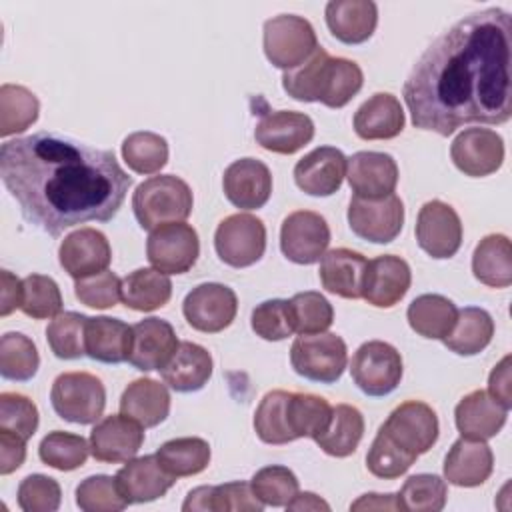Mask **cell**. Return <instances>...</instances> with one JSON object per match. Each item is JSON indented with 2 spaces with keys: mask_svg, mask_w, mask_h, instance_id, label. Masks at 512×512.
Returning <instances> with one entry per match:
<instances>
[{
  "mask_svg": "<svg viewBox=\"0 0 512 512\" xmlns=\"http://www.w3.org/2000/svg\"><path fill=\"white\" fill-rule=\"evenodd\" d=\"M512 16L484 8L442 32L412 66L402 96L412 124L450 136L512 116Z\"/></svg>",
  "mask_w": 512,
  "mask_h": 512,
  "instance_id": "1",
  "label": "cell"
},
{
  "mask_svg": "<svg viewBox=\"0 0 512 512\" xmlns=\"http://www.w3.org/2000/svg\"><path fill=\"white\" fill-rule=\"evenodd\" d=\"M0 176L22 216L50 236L76 224L112 220L132 186L112 150L58 132L4 142Z\"/></svg>",
  "mask_w": 512,
  "mask_h": 512,
  "instance_id": "2",
  "label": "cell"
},
{
  "mask_svg": "<svg viewBox=\"0 0 512 512\" xmlns=\"http://www.w3.org/2000/svg\"><path fill=\"white\" fill-rule=\"evenodd\" d=\"M86 322L80 312H60L46 328L50 350L60 360H76L86 354Z\"/></svg>",
  "mask_w": 512,
  "mask_h": 512,
  "instance_id": "43",
  "label": "cell"
},
{
  "mask_svg": "<svg viewBox=\"0 0 512 512\" xmlns=\"http://www.w3.org/2000/svg\"><path fill=\"white\" fill-rule=\"evenodd\" d=\"M414 462H416V456L402 450L378 428V434L372 440V446L366 454V466L370 474L382 480H394V478H400Z\"/></svg>",
  "mask_w": 512,
  "mask_h": 512,
  "instance_id": "51",
  "label": "cell"
},
{
  "mask_svg": "<svg viewBox=\"0 0 512 512\" xmlns=\"http://www.w3.org/2000/svg\"><path fill=\"white\" fill-rule=\"evenodd\" d=\"M418 246L432 258H452L462 244V222L456 210L442 202H426L416 218Z\"/></svg>",
  "mask_w": 512,
  "mask_h": 512,
  "instance_id": "15",
  "label": "cell"
},
{
  "mask_svg": "<svg viewBox=\"0 0 512 512\" xmlns=\"http://www.w3.org/2000/svg\"><path fill=\"white\" fill-rule=\"evenodd\" d=\"M54 412L74 424H94L106 406V390L100 378L88 372H64L50 390Z\"/></svg>",
  "mask_w": 512,
  "mask_h": 512,
  "instance_id": "6",
  "label": "cell"
},
{
  "mask_svg": "<svg viewBox=\"0 0 512 512\" xmlns=\"http://www.w3.org/2000/svg\"><path fill=\"white\" fill-rule=\"evenodd\" d=\"M474 278L490 288L512 284V248L504 234L484 236L472 254Z\"/></svg>",
  "mask_w": 512,
  "mask_h": 512,
  "instance_id": "35",
  "label": "cell"
},
{
  "mask_svg": "<svg viewBox=\"0 0 512 512\" xmlns=\"http://www.w3.org/2000/svg\"><path fill=\"white\" fill-rule=\"evenodd\" d=\"M76 504L84 512H118L128 506L116 478L106 474L88 476L76 488Z\"/></svg>",
  "mask_w": 512,
  "mask_h": 512,
  "instance_id": "52",
  "label": "cell"
},
{
  "mask_svg": "<svg viewBox=\"0 0 512 512\" xmlns=\"http://www.w3.org/2000/svg\"><path fill=\"white\" fill-rule=\"evenodd\" d=\"M350 374L366 396H386L402 380V356L388 342H364L352 356Z\"/></svg>",
  "mask_w": 512,
  "mask_h": 512,
  "instance_id": "8",
  "label": "cell"
},
{
  "mask_svg": "<svg viewBox=\"0 0 512 512\" xmlns=\"http://www.w3.org/2000/svg\"><path fill=\"white\" fill-rule=\"evenodd\" d=\"M0 428L30 440L38 428V408L36 404L16 392L0 394Z\"/></svg>",
  "mask_w": 512,
  "mask_h": 512,
  "instance_id": "54",
  "label": "cell"
},
{
  "mask_svg": "<svg viewBox=\"0 0 512 512\" xmlns=\"http://www.w3.org/2000/svg\"><path fill=\"white\" fill-rule=\"evenodd\" d=\"M286 510L298 512V510H330V504L324 502L320 496H316L314 492H298L288 504Z\"/></svg>",
  "mask_w": 512,
  "mask_h": 512,
  "instance_id": "62",
  "label": "cell"
},
{
  "mask_svg": "<svg viewBox=\"0 0 512 512\" xmlns=\"http://www.w3.org/2000/svg\"><path fill=\"white\" fill-rule=\"evenodd\" d=\"M330 228L326 220L312 210L288 214L280 228V250L294 264H314L326 254Z\"/></svg>",
  "mask_w": 512,
  "mask_h": 512,
  "instance_id": "14",
  "label": "cell"
},
{
  "mask_svg": "<svg viewBox=\"0 0 512 512\" xmlns=\"http://www.w3.org/2000/svg\"><path fill=\"white\" fill-rule=\"evenodd\" d=\"M160 466L174 478L200 474L210 462V444L196 436L174 438L156 450Z\"/></svg>",
  "mask_w": 512,
  "mask_h": 512,
  "instance_id": "39",
  "label": "cell"
},
{
  "mask_svg": "<svg viewBox=\"0 0 512 512\" xmlns=\"http://www.w3.org/2000/svg\"><path fill=\"white\" fill-rule=\"evenodd\" d=\"M122 158L136 174H156L168 162V142L156 132H132L122 142Z\"/></svg>",
  "mask_w": 512,
  "mask_h": 512,
  "instance_id": "45",
  "label": "cell"
},
{
  "mask_svg": "<svg viewBox=\"0 0 512 512\" xmlns=\"http://www.w3.org/2000/svg\"><path fill=\"white\" fill-rule=\"evenodd\" d=\"M58 258L64 272L74 280H80L106 270L112 260V248L100 230L78 228L62 240Z\"/></svg>",
  "mask_w": 512,
  "mask_h": 512,
  "instance_id": "18",
  "label": "cell"
},
{
  "mask_svg": "<svg viewBox=\"0 0 512 512\" xmlns=\"http://www.w3.org/2000/svg\"><path fill=\"white\" fill-rule=\"evenodd\" d=\"M90 454L98 462L120 464L136 458L144 442V426L126 414L102 418L90 432Z\"/></svg>",
  "mask_w": 512,
  "mask_h": 512,
  "instance_id": "17",
  "label": "cell"
},
{
  "mask_svg": "<svg viewBox=\"0 0 512 512\" xmlns=\"http://www.w3.org/2000/svg\"><path fill=\"white\" fill-rule=\"evenodd\" d=\"M290 364L306 380L332 384L348 364L346 342L332 332L300 334L290 348Z\"/></svg>",
  "mask_w": 512,
  "mask_h": 512,
  "instance_id": "5",
  "label": "cell"
},
{
  "mask_svg": "<svg viewBox=\"0 0 512 512\" xmlns=\"http://www.w3.org/2000/svg\"><path fill=\"white\" fill-rule=\"evenodd\" d=\"M214 248L218 258L232 268L252 266L264 256L266 226L252 214H232L218 224Z\"/></svg>",
  "mask_w": 512,
  "mask_h": 512,
  "instance_id": "9",
  "label": "cell"
},
{
  "mask_svg": "<svg viewBox=\"0 0 512 512\" xmlns=\"http://www.w3.org/2000/svg\"><path fill=\"white\" fill-rule=\"evenodd\" d=\"M288 398L290 392L272 390L260 400L254 412V430L262 442L280 446L294 440L288 426Z\"/></svg>",
  "mask_w": 512,
  "mask_h": 512,
  "instance_id": "42",
  "label": "cell"
},
{
  "mask_svg": "<svg viewBox=\"0 0 512 512\" xmlns=\"http://www.w3.org/2000/svg\"><path fill=\"white\" fill-rule=\"evenodd\" d=\"M290 312L294 332L298 334H320L326 332L334 322L332 304L314 290L298 292L290 300Z\"/></svg>",
  "mask_w": 512,
  "mask_h": 512,
  "instance_id": "49",
  "label": "cell"
},
{
  "mask_svg": "<svg viewBox=\"0 0 512 512\" xmlns=\"http://www.w3.org/2000/svg\"><path fill=\"white\" fill-rule=\"evenodd\" d=\"M410 282L408 262L394 254H382L368 260L362 298L376 308H392L406 296Z\"/></svg>",
  "mask_w": 512,
  "mask_h": 512,
  "instance_id": "23",
  "label": "cell"
},
{
  "mask_svg": "<svg viewBox=\"0 0 512 512\" xmlns=\"http://www.w3.org/2000/svg\"><path fill=\"white\" fill-rule=\"evenodd\" d=\"M116 484L128 504H142L162 498L176 482L158 462L156 454L128 460L116 472Z\"/></svg>",
  "mask_w": 512,
  "mask_h": 512,
  "instance_id": "25",
  "label": "cell"
},
{
  "mask_svg": "<svg viewBox=\"0 0 512 512\" xmlns=\"http://www.w3.org/2000/svg\"><path fill=\"white\" fill-rule=\"evenodd\" d=\"M264 504L252 492L250 482H226L208 486V506L214 512H260Z\"/></svg>",
  "mask_w": 512,
  "mask_h": 512,
  "instance_id": "57",
  "label": "cell"
},
{
  "mask_svg": "<svg viewBox=\"0 0 512 512\" xmlns=\"http://www.w3.org/2000/svg\"><path fill=\"white\" fill-rule=\"evenodd\" d=\"M254 138L268 152L294 154L314 138V122L304 112H268L256 124Z\"/></svg>",
  "mask_w": 512,
  "mask_h": 512,
  "instance_id": "19",
  "label": "cell"
},
{
  "mask_svg": "<svg viewBox=\"0 0 512 512\" xmlns=\"http://www.w3.org/2000/svg\"><path fill=\"white\" fill-rule=\"evenodd\" d=\"M494 468V454L486 440L458 438L444 458V478L462 488L484 484Z\"/></svg>",
  "mask_w": 512,
  "mask_h": 512,
  "instance_id": "26",
  "label": "cell"
},
{
  "mask_svg": "<svg viewBox=\"0 0 512 512\" xmlns=\"http://www.w3.org/2000/svg\"><path fill=\"white\" fill-rule=\"evenodd\" d=\"M132 350V326L110 316H88L86 356L104 364L128 362Z\"/></svg>",
  "mask_w": 512,
  "mask_h": 512,
  "instance_id": "31",
  "label": "cell"
},
{
  "mask_svg": "<svg viewBox=\"0 0 512 512\" xmlns=\"http://www.w3.org/2000/svg\"><path fill=\"white\" fill-rule=\"evenodd\" d=\"M40 356L34 342L20 332H6L0 340V374L6 380L26 382L38 372Z\"/></svg>",
  "mask_w": 512,
  "mask_h": 512,
  "instance_id": "46",
  "label": "cell"
},
{
  "mask_svg": "<svg viewBox=\"0 0 512 512\" xmlns=\"http://www.w3.org/2000/svg\"><path fill=\"white\" fill-rule=\"evenodd\" d=\"M506 416L508 410L484 390H474L466 394L454 410V420L460 436L470 440L494 438L506 424Z\"/></svg>",
  "mask_w": 512,
  "mask_h": 512,
  "instance_id": "27",
  "label": "cell"
},
{
  "mask_svg": "<svg viewBox=\"0 0 512 512\" xmlns=\"http://www.w3.org/2000/svg\"><path fill=\"white\" fill-rule=\"evenodd\" d=\"M22 302V280H18L12 272L2 270V306L0 314L8 316L16 308H20Z\"/></svg>",
  "mask_w": 512,
  "mask_h": 512,
  "instance_id": "60",
  "label": "cell"
},
{
  "mask_svg": "<svg viewBox=\"0 0 512 512\" xmlns=\"http://www.w3.org/2000/svg\"><path fill=\"white\" fill-rule=\"evenodd\" d=\"M332 416V406L326 398L308 392H290L288 398V426L298 438H318Z\"/></svg>",
  "mask_w": 512,
  "mask_h": 512,
  "instance_id": "40",
  "label": "cell"
},
{
  "mask_svg": "<svg viewBox=\"0 0 512 512\" xmlns=\"http://www.w3.org/2000/svg\"><path fill=\"white\" fill-rule=\"evenodd\" d=\"M182 312L194 330L216 334L228 328L236 318L238 298L230 286L220 282H204L186 294Z\"/></svg>",
  "mask_w": 512,
  "mask_h": 512,
  "instance_id": "13",
  "label": "cell"
},
{
  "mask_svg": "<svg viewBox=\"0 0 512 512\" xmlns=\"http://www.w3.org/2000/svg\"><path fill=\"white\" fill-rule=\"evenodd\" d=\"M20 310L34 318H54L62 310V294L58 284L44 274H30L22 280V302Z\"/></svg>",
  "mask_w": 512,
  "mask_h": 512,
  "instance_id": "48",
  "label": "cell"
},
{
  "mask_svg": "<svg viewBox=\"0 0 512 512\" xmlns=\"http://www.w3.org/2000/svg\"><path fill=\"white\" fill-rule=\"evenodd\" d=\"M494 336V320L484 308L466 306L458 310L452 332L442 340L458 356L480 354Z\"/></svg>",
  "mask_w": 512,
  "mask_h": 512,
  "instance_id": "38",
  "label": "cell"
},
{
  "mask_svg": "<svg viewBox=\"0 0 512 512\" xmlns=\"http://www.w3.org/2000/svg\"><path fill=\"white\" fill-rule=\"evenodd\" d=\"M162 380L176 392L202 390L212 376L210 352L194 342H180L174 356L160 368Z\"/></svg>",
  "mask_w": 512,
  "mask_h": 512,
  "instance_id": "32",
  "label": "cell"
},
{
  "mask_svg": "<svg viewBox=\"0 0 512 512\" xmlns=\"http://www.w3.org/2000/svg\"><path fill=\"white\" fill-rule=\"evenodd\" d=\"M18 506L24 512H54L60 508V484L44 474H30L18 486Z\"/></svg>",
  "mask_w": 512,
  "mask_h": 512,
  "instance_id": "56",
  "label": "cell"
},
{
  "mask_svg": "<svg viewBox=\"0 0 512 512\" xmlns=\"http://www.w3.org/2000/svg\"><path fill=\"white\" fill-rule=\"evenodd\" d=\"M410 328L430 340H444L458 318L456 304L442 294H422L406 310Z\"/></svg>",
  "mask_w": 512,
  "mask_h": 512,
  "instance_id": "34",
  "label": "cell"
},
{
  "mask_svg": "<svg viewBox=\"0 0 512 512\" xmlns=\"http://www.w3.org/2000/svg\"><path fill=\"white\" fill-rule=\"evenodd\" d=\"M252 330L256 336L278 342L288 338L294 332V322H292V312H290V302L282 298H272L260 302L252 310Z\"/></svg>",
  "mask_w": 512,
  "mask_h": 512,
  "instance_id": "53",
  "label": "cell"
},
{
  "mask_svg": "<svg viewBox=\"0 0 512 512\" xmlns=\"http://www.w3.org/2000/svg\"><path fill=\"white\" fill-rule=\"evenodd\" d=\"M488 394L500 402L506 410L512 406V384H510V356H504L488 378Z\"/></svg>",
  "mask_w": 512,
  "mask_h": 512,
  "instance_id": "59",
  "label": "cell"
},
{
  "mask_svg": "<svg viewBox=\"0 0 512 512\" xmlns=\"http://www.w3.org/2000/svg\"><path fill=\"white\" fill-rule=\"evenodd\" d=\"M450 158L466 176H488L504 162V140L490 128H466L454 138Z\"/></svg>",
  "mask_w": 512,
  "mask_h": 512,
  "instance_id": "16",
  "label": "cell"
},
{
  "mask_svg": "<svg viewBox=\"0 0 512 512\" xmlns=\"http://www.w3.org/2000/svg\"><path fill=\"white\" fill-rule=\"evenodd\" d=\"M226 198L240 210L262 208L272 194V174L262 160H234L222 178Z\"/></svg>",
  "mask_w": 512,
  "mask_h": 512,
  "instance_id": "22",
  "label": "cell"
},
{
  "mask_svg": "<svg viewBox=\"0 0 512 512\" xmlns=\"http://www.w3.org/2000/svg\"><path fill=\"white\" fill-rule=\"evenodd\" d=\"M120 412L134 418L144 428H154L170 414V392L158 380L138 378L122 392Z\"/></svg>",
  "mask_w": 512,
  "mask_h": 512,
  "instance_id": "33",
  "label": "cell"
},
{
  "mask_svg": "<svg viewBox=\"0 0 512 512\" xmlns=\"http://www.w3.org/2000/svg\"><path fill=\"white\" fill-rule=\"evenodd\" d=\"M348 224L358 238L374 244H388L404 226V204L396 194L384 198L352 196Z\"/></svg>",
  "mask_w": 512,
  "mask_h": 512,
  "instance_id": "10",
  "label": "cell"
},
{
  "mask_svg": "<svg viewBox=\"0 0 512 512\" xmlns=\"http://www.w3.org/2000/svg\"><path fill=\"white\" fill-rule=\"evenodd\" d=\"M318 48L312 24L296 14H280L264 22V54L280 70H292L306 62Z\"/></svg>",
  "mask_w": 512,
  "mask_h": 512,
  "instance_id": "7",
  "label": "cell"
},
{
  "mask_svg": "<svg viewBox=\"0 0 512 512\" xmlns=\"http://www.w3.org/2000/svg\"><path fill=\"white\" fill-rule=\"evenodd\" d=\"M74 294L84 306L100 310L112 308L118 304V300H122V280L114 272L102 270L76 280Z\"/></svg>",
  "mask_w": 512,
  "mask_h": 512,
  "instance_id": "55",
  "label": "cell"
},
{
  "mask_svg": "<svg viewBox=\"0 0 512 512\" xmlns=\"http://www.w3.org/2000/svg\"><path fill=\"white\" fill-rule=\"evenodd\" d=\"M40 112L38 98L24 86L2 84L0 88V136L20 134L30 128Z\"/></svg>",
  "mask_w": 512,
  "mask_h": 512,
  "instance_id": "41",
  "label": "cell"
},
{
  "mask_svg": "<svg viewBox=\"0 0 512 512\" xmlns=\"http://www.w3.org/2000/svg\"><path fill=\"white\" fill-rule=\"evenodd\" d=\"M350 510H400L398 496L396 494H364L354 504H350Z\"/></svg>",
  "mask_w": 512,
  "mask_h": 512,
  "instance_id": "61",
  "label": "cell"
},
{
  "mask_svg": "<svg viewBox=\"0 0 512 512\" xmlns=\"http://www.w3.org/2000/svg\"><path fill=\"white\" fill-rule=\"evenodd\" d=\"M364 434V416L350 404H336L332 408L326 430L314 442L334 458H346L356 452Z\"/></svg>",
  "mask_w": 512,
  "mask_h": 512,
  "instance_id": "36",
  "label": "cell"
},
{
  "mask_svg": "<svg viewBox=\"0 0 512 512\" xmlns=\"http://www.w3.org/2000/svg\"><path fill=\"white\" fill-rule=\"evenodd\" d=\"M380 430L402 450L418 458L438 440V416L428 404L408 400L390 412Z\"/></svg>",
  "mask_w": 512,
  "mask_h": 512,
  "instance_id": "12",
  "label": "cell"
},
{
  "mask_svg": "<svg viewBox=\"0 0 512 512\" xmlns=\"http://www.w3.org/2000/svg\"><path fill=\"white\" fill-rule=\"evenodd\" d=\"M324 14L332 36L344 44L366 42L378 24V8L372 0H332Z\"/></svg>",
  "mask_w": 512,
  "mask_h": 512,
  "instance_id": "29",
  "label": "cell"
},
{
  "mask_svg": "<svg viewBox=\"0 0 512 512\" xmlns=\"http://www.w3.org/2000/svg\"><path fill=\"white\" fill-rule=\"evenodd\" d=\"M364 74L354 60L334 58L316 48L300 66L286 70L282 88L300 102H322L328 108L346 106L362 88Z\"/></svg>",
  "mask_w": 512,
  "mask_h": 512,
  "instance_id": "3",
  "label": "cell"
},
{
  "mask_svg": "<svg viewBox=\"0 0 512 512\" xmlns=\"http://www.w3.org/2000/svg\"><path fill=\"white\" fill-rule=\"evenodd\" d=\"M88 454H90V442L84 436L62 432V430L48 432L38 446L40 460L46 466L62 472L80 468L86 462Z\"/></svg>",
  "mask_w": 512,
  "mask_h": 512,
  "instance_id": "44",
  "label": "cell"
},
{
  "mask_svg": "<svg viewBox=\"0 0 512 512\" xmlns=\"http://www.w3.org/2000/svg\"><path fill=\"white\" fill-rule=\"evenodd\" d=\"M200 254L196 230L186 222H170L150 230L146 242L148 262L164 274L188 272Z\"/></svg>",
  "mask_w": 512,
  "mask_h": 512,
  "instance_id": "11",
  "label": "cell"
},
{
  "mask_svg": "<svg viewBox=\"0 0 512 512\" xmlns=\"http://www.w3.org/2000/svg\"><path fill=\"white\" fill-rule=\"evenodd\" d=\"M368 260L350 248H334L328 250L320 258V282L322 286L342 298L358 300L362 298L364 276H366Z\"/></svg>",
  "mask_w": 512,
  "mask_h": 512,
  "instance_id": "28",
  "label": "cell"
},
{
  "mask_svg": "<svg viewBox=\"0 0 512 512\" xmlns=\"http://www.w3.org/2000/svg\"><path fill=\"white\" fill-rule=\"evenodd\" d=\"M404 110L390 92H376L354 114V132L362 140H390L404 130Z\"/></svg>",
  "mask_w": 512,
  "mask_h": 512,
  "instance_id": "30",
  "label": "cell"
},
{
  "mask_svg": "<svg viewBox=\"0 0 512 512\" xmlns=\"http://www.w3.org/2000/svg\"><path fill=\"white\" fill-rule=\"evenodd\" d=\"M398 496L400 510L408 512H440L446 506L448 486L436 474H414L410 476Z\"/></svg>",
  "mask_w": 512,
  "mask_h": 512,
  "instance_id": "47",
  "label": "cell"
},
{
  "mask_svg": "<svg viewBox=\"0 0 512 512\" xmlns=\"http://www.w3.org/2000/svg\"><path fill=\"white\" fill-rule=\"evenodd\" d=\"M192 204L190 186L174 174L152 176L138 184L132 194V210L144 230L184 222L192 212Z\"/></svg>",
  "mask_w": 512,
  "mask_h": 512,
  "instance_id": "4",
  "label": "cell"
},
{
  "mask_svg": "<svg viewBox=\"0 0 512 512\" xmlns=\"http://www.w3.org/2000/svg\"><path fill=\"white\" fill-rule=\"evenodd\" d=\"M346 178L354 196L384 198L396 190L398 166L386 152L362 150L348 158Z\"/></svg>",
  "mask_w": 512,
  "mask_h": 512,
  "instance_id": "20",
  "label": "cell"
},
{
  "mask_svg": "<svg viewBox=\"0 0 512 512\" xmlns=\"http://www.w3.org/2000/svg\"><path fill=\"white\" fill-rule=\"evenodd\" d=\"M172 282L156 268H138L122 278V302L138 312H152L168 304Z\"/></svg>",
  "mask_w": 512,
  "mask_h": 512,
  "instance_id": "37",
  "label": "cell"
},
{
  "mask_svg": "<svg viewBox=\"0 0 512 512\" xmlns=\"http://www.w3.org/2000/svg\"><path fill=\"white\" fill-rule=\"evenodd\" d=\"M26 440L10 430L0 428V474H12L24 464Z\"/></svg>",
  "mask_w": 512,
  "mask_h": 512,
  "instance_id": "58",
  "label": "cell"
},
{
  "mask_svg": "<svg viewBox=\"0 0 512 512\" xmlns=\"http://www.w3.org/2000/svg\"><path fill=\"white\" fill-rule=\"evenodd\" d=\"M252 492L264 506H286L298 494L296 474L280 464L260 468L250 480Z\"/></svg>",
  "mask_w": 512,
  "mask_h": 512,
  "instance_id": "50",
  "label": "cell"
},
{
  "mask_svg": "<svg viewBox=\"0 0 512 512\" xmlns=\"http://www.w3.org/2000/svg\"><path fill=\"white\" fill-rule=\"evenodd\" d=\"M348 158L334 146H320L294 166L296 186L310 196H330L340 190Z\"/></svg>",
  "mask_w": 512,
  "mask_h": 512,
  "instance_id": "24",
  "label": "cell"
},
{
  "mask_svg": "<svg viewBox=\"0 0 512 512\" xmlns=\"http://www.w3.org/2000/svg\"><path fill=\"white\" fill-rule=\"evenodd\" d=\"M178 338L170 322L150 316L132 326V350L128 362L140 370H160L178 350Z\"/></svg>",
  "mask_w": 512,
  "mask_h": 512,
  "instance_id": "21",
  "label": "cell"
}]
</instances>
